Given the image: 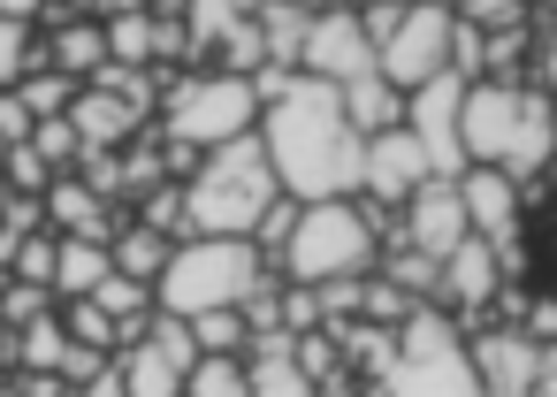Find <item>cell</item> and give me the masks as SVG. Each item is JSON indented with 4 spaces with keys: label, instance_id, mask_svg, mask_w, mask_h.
<instances>
[{
    "label": "cell",
    "instance_id": "cell-1",
    "mask_svg": "<svg viewBox=\"0 0 557 397\" xmlns=\"http://www.w3.org/2000/svg\"><path fill=\"white\" fill-rule=\"evenodd\" d=\"M252 138H260V153H268L283 199L313 207V199H351V191H359V146H367V138L344 123L336 85L290 77V92L260 108Z\"/></svg>",
    "mask_w": 557,
    "mask_h": 397
},
{
    "label": "cell",
    "instance_id": "cell-2",
    "mask_svg": "<svg viewBox=\"0 0 557 397\" xmlns=\"http://www.w3.org/2000/svg\"><path fill=\"white\" fill-rule=\"evenodd\" d=\"M458 138H466V169H496V176L527 184L557 161V100L527 77L519 85L473 77L466 108H458Z\"/></svg>",
    "mask_w": 557,
    "mask_h": 397
},
{
    "label": "cell",
    "instance_id": "cell-3",
    "mask_svg": "<svg viewBox=\"0 0 557 397\" xmlns=\"http://www.w3.org/2000/svg\"><path fill=\"white\" fill-rule=\"evenodd\" d=\"M268 199H283V191H275V169L252 131L230 146H207V153H191V176H184V237H252Z\"/></svg>",
    "mask_w": 557,
    "mask_h": 397
},
{
    "label": "cell",
    "instance_id": "cell-4",
    "mask_svg": "<svg viewBox=\"0 0 557 397\" xmlns=\"http://www.w3.org/2000/svg\"><path fill=\"white\" fill-rule=\"evenodd\" d=\"M275 260H283V283H306V290L374 275V260H382L374 207H359V199H313V207H298V222L275 245Z\"/></svg>",
    "mask_w": 557,
    "mask_h": 397
},
{
    "label": "cell",
    "instance_id": "cell-5",
    "mask_svg": "<svg viewBox=\"0 0 557 397\" xmlns=\"http://www.w3.org/2000/svg\"><path fill=\"white\" fill-rule=\"evenodd\" d=\"M367 389L374 397H481L466 336H458V321H443V306H412L389 328V351L367 374Z\"/></svg>",
    "mask_w": 557,
    "mask_h": 397
},
{
    "label": "cell",
    "instance_id": "cell-6",
    "mask_svg": "<svg viewBox=\"0 0 557 397\" xmlns=\"http://www.w3.org/2000/svg\"><path fill=\"white\" fill-rule=\"evenodd\" d=\"M260 283H268V268H260L252 237H176L169 268L153 275V306L191 321V313H214V306H245Z\"/></svg>",
    "mask_w": 557,
    "mask_h": 397
},
{
    "label": "cell",
    "instance_id": "cell-7",
    "mask_svg": "<svg viewBox=\"0 0 557 397\" xmlns=\"http://www.w3.org/2000/svg\"><path fill=\"white\" fill-rule=\"evenodd\" d=\"M161 138L176 146V153H207V146H230V138H245L252 123H260V100H252V85L245 77H230V70H184V77H169L161 85Z\"/></svg>",
    "mask_w": 557,
    "mask_h": 397
},
{
    "label": "cell",
    "instance_id": "cell-8",
    "mask_svg": "<svg viewBox=\"0 0 557 397\" xmlns=\"http://www.w3.org/2000/svg\"><path fill=\"white\" fill-rule=\"evenodd\" d=\"M450 9L443 0H405L397 9V24L382 32V47H374V77L382 85H397V92H412V85H428L435 70H450Z\"/></svg>",
    "mask_w": 557,
    "mask_h": 397
},
{
    "label": "cell",
    "instance_id": "cell-9",
    "mask_svg": "<svg viewBox=\"0 0 557 397\" xmlns=\"http://www.w3.org/2000/svg\"><path fill=\"white\" fill-rule=\"evenodd\" d=\"M466 85H473V77L435 70L428 85H412V92H405V131H412V146L428 153V176H458V169H466V138H458Z\"/></svg>",
    "mask_w": 557,
    "mask_h": 397
},
{
    "label": "cell",
    "instance_id": "cell-10",
    "mask_svg": "<svg viewBox=\"0 0 557 397\" xmlns=\"http://www.w3.org/2000/svg\"><path fill=\"white\" fill-rule=\"evenodd\" d=\"M504 268L527 283L534 306H557V191H527L519 184V229L504 245Z\"/></svg>",
    "mask_w": 557,
    "mask_h": 397
},
{
    "label": "cell",
    "instance_id": "cell-11",
    "mask_svg": "<svg viewBox=\"0 0 557 397\" xmlns=\"http://www.w3.org/2000/svg\"><path fill=\"white\" fill-rule=\"evenodd\" d=\"M298 77H321V85H351V77H374V39L351 9H321L306 16V47H298Z\"/></svg>",
    "mask_w": 557,
    "mask_h": 397
},
{
    "label": "cell",
    "instance_id": "cell-12",
    "mask_svg": "<svg viewBox=\"0 0 557 397\" xmlns=\"http://www.w3.org/2000/svg\"><path fill=\"white\" fill-rule=\"evenodd\" d=\"M420 184H428V153L412 146L405 123H397V131H374V138L359 146V191H351V199H367V207H405Z\"/></svg>",
    "mask_w": 557,
    "mask_h": 397
},
{
    "label": "cell",
    "instance_id": "cell-13",
    "mask_svg": "<svg viewBox=\"0 0 557 397\" xmlns=\"http://www.w3.org/2000/svg\"><path fill=\"white\" fill-rule=\"evenodd\" d=\"M496 290H504V252L488 245V237H466V245H450L443 252V268H435V306H450V313H488L496 306Z\"/></svg>",
    "mask_w": 557,
    "mask_h": 397
},
{
    "label": "cell",
    "instance_id": "cell-14",
    "mask_svg": "<svg viewBox=\"0 0 557 397\" xmlns=\"http://www.w3.org/2000/svg\"><path fill=\"white\" fill-rule=\"evenodd\" d=\"M466 359H473V382H481V397H527L534 389V374H542V344L527 336V328H481L473 344H466Z\"/></svg>",
    "mask_w": 557,
    "mask_h": 397
},
{
    "label": "cell",
    "instance_id": "cell-15",
    "mask_svg": "<svg viewBox=\"0 0 557 397\" xmlns=\"http://www.w3.org/2000/svg\"><path fill=\"white\" fill-rule=\"evenodd\" d=\"M473 229H466V207H458V184L450 176H428L412 199H405V245L412 252H428V260H443L450 245H466Z\"/></svg>",
    "mask_w": 557,
    "mask_h": 397
},
{
    "label": "cell",
    "instance_id": "cell-16",
    "mask_svg": "<svg viewBox=\"0 0 557 397\" xmlns=\"http://www.w3.org/2000/svg\"><path fill=\"white\" fill-rule=\"evenodd\" d=\"M450 184H458L466 229H473V237H488V245L504 252V245H511V229H519V184H511V176H496V169H458Z\"/></svg>",
    "mask_w": 557,
    "mask_h": 397
},
{
    "label": "cell",
    "instance_id": "cell-17",
    "mask_svg": "<svg viewBox=\"0 0 557 397\" xmlns=\"http://www.w3.org/2000/svg\"><path fill=\"white\" fill-rule=\"evenodd\" d=\"M70 131H77V146H85V153H115V146L146 138V115H138V108H123L115 92L77 85V100H70Z\"/></svg>",
    "mask_w": 557,
    "mask_h": 397
},
{
    "label": "cell",
    "instance_id": "cell-18",
    "mask_svg": "<svg viewBox=\"0 0 557 397\" xmlns=\"http://www.w3.org/2000/svg\"><path fill=\"white\" fill-rule=\"evenodd\" d=\"M39 214H47V229H54V237H92V245H108V237H115L108 199H100L85 176H54V184L39 191Z\"/></svg>",
    "mask_w": 557,
    "mask_h": 397
},
{
    "label": "cell",
    "instance_id": "cell-19",
    "mask_svg": "<svg viewBox=\"0 0 557 397\" xmlns=\"http://www.w3.org/2000/svg\"><path fill=\"white\" fill-rule=\"evenodd\" d=\"M184 351H169L161 336H138V344H115V374H123V397H184Z\"/></svg>",
    "mask_w": 557,
    "mask_h": 397
},
{
    "label": "cell",
    "instance_id": "cell-20",
    "mask_svg": "<svg viewBox=\"0 0 557 397\" xmlns=\"http://www.w3.org/2000/svg\"><path fill=\"white\" fill-rule=\"evenodd\" d=\"M176 16H184V62L199 70V62L222 54V39L252 16V0H176Z\"/></svg>",
    "mask_w": 557,
    "mask_h": 397
},
{
    "label": "cell",
    "instance_id": "cell-21",
    "mask_svg": "<svg viewBox=\"0 0 557 397\" xmlns=\"http://www.w3.org/2000/svg\"><path fill=\"white\" fill-rule=\"evenodd\" d=\"M336 100H344V123H351L359 138H374V131H397V123H405V92H397V85H382V77H351V85H336Z\"/></svg>",
    "mask_w": 557,
    "mask_h": 397
},
{
    "label": "cell",
    "instance_id": "cell-22",
    "mask_svg": "<svg viewBox=\"0 0 557 397\" xmlns=\"http://www.w3.org/2000/svg\"><path fill=\"white\" fill-rule=\"evenodd\" d=\"M100 62H108V32H100V24H85V16H62V24H54V39H47V70H62V77H77V85H85Z\"/></svg>",
    "mask_w": 557,
    "mask_h": 397
},
{
    "label": "cell",
    "instance_id": "cell-23",
    "mask_svg": "<svg viewBox=\"0 0 557 397\" xmlns=\"http://www.w3.org/2000/svg\"><path fill=\"white\" fill-rule=\"evenodd\" d=\"M108 268H115V260H108V245H92V237H54V275H47L54 306H62V298H85Z\"/></svg>",
    "mask_w": 557,
    "mask_h": 397
},
{
    "label": "cell",
    "instance_id": "cell-24",
    "mask_svg": "<svg viewBox=\"0 0 557 397\" xmlns=\"http://www.w3.org/2000/svg\"><path fill=\"white\" fill-rule=\"evenodd\" d=\"M85 298L115 321V344H138V336H146V313H153V290H146V283H131V275H115V268H108Z\"/></svg>",
    "mask_w": 557,
    "mask_h": 397
},
{
    "label": "cell",
    "instance_id": "cell-25",
    "mask_svg": "<svg viewBox=\"0 0 557 397\" xmlns=\"http://www.w3.org/2000/svg\"><path fill=\"white\" fill-rule=\"evenodd\" d=\"M169 245H176V237H161V229L131 222V229H115V237H108V260H115V275H131V283H146V290H153V275L169 268Z\"/></svg>",
    "mask_w": 557,
    "mask_h": 397
},
{
    "label": "cell",
    "instance_id": "cell-26",
    "mask_svg": "<svg viewBox=\"0 0 557 397\" xmlns=\"http://www.w3.org/2000/svg\"><path fill=\"white\" fill-rule=\"evenodd\" d=\"M184 397H245V351H199L184 367Z\"/></svg>",
    "mask_w": 557,
    "mask_h": 397
},
{
    "label": "cell",
    "instance_id": "cell-27",
    "mask_svg": "<svg viewBox=\"0 0 557 397\" xmlns=\"http://www.w3.org/2000/svg\"><path fill=\"white\" fill-rule=\"evenodd\" d=\"M9 92L32 108V123H47V115H70V100H77V77H62V70H24Z\"/></svg>",
    "mask_w": 557,
    "mask_h": 397
},
{
    "label": "cell",
    "instance_id": "cell-28",
    "mask_svg": "<svg viewBox=\"0 0 557 397\" xmlns=\"http://www.w3.org/2000/svg\"><path fill=\"white\" fill-rule=\"evenodd\" d=\"M54 313H62V336H70V344H92V351H115V321H108V313H100L92 298H62Z\"/></svg>",
    "mask_w": 557,
    "mask_h": 397
},
{
    "label": "cell",
    "instance_id": "cell-29",
    "mask_svg": "<svg viewBox=\"0 0 557 397\" xmlns=\"http://www.w3.org/2000/svg\"><path fill=\"white\" fill-rule=\"evenodd\" d=\"M24 146H32V153H39L54 176H70V161L85 153V146H77V131H70V115H47V123H32V138H24Z\"/></svg>",
    "mask_w": 557,
    "mask_h": 397
},
{
    "label": "cell",
    "instance_id": "cell-30",
    "mask_svg": "<svg viewBox=\"0 0 557 397\" xmlns=\"http://www.w3.org/2000/svg\"><path fill=\"white\" fill-rule=\"evenodd\" d=\"M184 328H191V344H199V351H245V313H237V306H214V313H191Z\"/></svg>",
    "mask_w": 557,
    "mask_h": 397
},
{
    "label": "cell",
    "instance_id": "cell-31",
    "mask_svg": "<svg viewBox=\"0 0 557 397\" xmlns=\"http://www.w3.org/2000/svg\"><path fill=\"white\" fill-rule=\"evenodd\" d=\"M54 184V169L32 153V146H9V153H0V191H16V199H39Z\"/></svg>",
    "mask_w": 557,
    "mask_h": 397
},
{
    "label": "cell",
    "instance_id": "cell-32",
    "mask_svg": "<svg viewBox=\"0 0 557 397\" xmlns=\"http://www.w3.org/2000/svg\"><path fill=\"white\" fill-rule=\"evenodd\" d=\"M146 207H138V222L146 229H161V237H184V184H153V191H138Z\"/></svg>",
    "mask_w": 557,
    "mask_h": 397
},
{
    "label": "cell",
    "instance_id": "cell-33",
    "mask_svg": "<svg viewBox=\"0 0 557 397\" xmlns=\"http://www.w3.org/2000/svg\"><path fill=\"white\" fill-rule=\"evenodd\" d=\"M24 70H32V24H9V16H0V92H9Z\"/></svg>",
    "mask_w": 557,
    "mask_h": 397
},
{
    "label": "cell",
    "instance_id": "cell-34",
    "mask_svg": "<svg viewBox=\"0 0 557 397\" xmlns=\"http://www.w3.org/2000/svg\"><path fill=\"white\" fill-rule=\"evenodd\" d=\"M70 397H123V374H115V351L85 374V382H70Z\"/></svg>",
    "mask_w": 557,
    "mask_h": 397
},
{
    "label": "cell",
    "instance_id": "cell-35",
    "mask_svg": "<svg viewBox=\"0 0 557 397\" xmlns=\"http://www.w3.org/2000/svg\"><path fill=\"white\" fill-rule=\"evenodd\" d=\"M534 77H542V92L557 100V24H549V32L534 39Z\"/></svg>",
    "mask_w": 557,
    "mask_h": 397
},
{
    "label": "cell",
    "instance_id": "cell-36",
    "mask_svg": "<svg viewBox=\"0 0 557 397\" xmlns=\"http://www.w3.org/2000/svg\"><path fill=\"white\" fill-rule=\"evenodd\" d=\"M527 397H557V344H542V374H534Z\"/></svg>",
    "mask_w": 557,
    "mask_h": 397
},
{
    "label": "cell",
    "instance_id": "cell-37",
    "mask_svg": "<svg viewBox=\"0 0 557 397\" xmlns=\"http://www.w3.org/2000/svg\"><path fill=\"white\" fill-rule=\"evenodd\" d=\"M0 16H9V24H39L47 0H0Z\"/></svg>",
    "mask_w": 557,
    "mask_h": 397
},
{
    "label": "cell",
    "instance_id": "cell-38",
    "mask_svg": "<svg viewBox=\"0 0 557 397\" xmlns=\"http://www.w3.org/2000/svg\"><path fill=\"white\" fill-rule=\"evenodd\" d=\"M290 9H306V16H321V9H344V0H290Z\"/></svg>",
    "mask_w": 557,
    "mask_h": 397
},
{
    "label": "cell",
    "instance_id": "cell-39",
    "mask_svg": "<svg viewBox=\"0 0 557 397\" xmlns=\"http://www.w3.org/2000/svg\"><path fill=\"white\" fill-rule=\"evenodd\" d=\"M0 359H9V313H0Z\"/></svg>",
    "mask_w": 557,
    "mask_h": 397
},
{
    "label": "cell",
    "instance_id": "cell-40",
    "mask_svg": "<svg viewBox=\"0 0 557 397\" xmlns=\"http://www.w3.org/2000/svg\"><path fill=\"white\" fill-rule=\"evenodd\" d=\"M0 389H9V374H0Z\"/></svg>",
    "mask_w": 557,
    "mask_h": 397
},
{
    "label": "cell",
    "instance_id": "cell-41",
    "mask_svg": "<svg viewBox=\"0 0 557 397\" xmlns=\"http://www.w3.org/2000/svg\"><path fill=\"white\" fill-rule=\"evenodd\" d=\"M0 397H16V389H0Z\"/></svg>",
    "mask_w": 557,
    "mask_h": 397
},
{
    "label": "cell",
    "instance_id": "cell-42",
    "mask_svg": "<svg viewBox=\"0 0 557 397\" xmlns=\"http://www.w3.org/2000/svg\"><path fill=\"white\" fill-rule=\"evenodd\" d=\"M549 169H557V161H549Z\"/></svg>",
    "mask_w": 557,
    "mask_h": 397
}]
</instances>
